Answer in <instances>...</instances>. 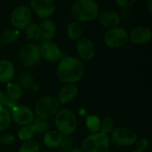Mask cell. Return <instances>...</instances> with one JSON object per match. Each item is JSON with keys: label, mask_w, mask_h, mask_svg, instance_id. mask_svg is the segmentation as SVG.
I'll return each mask as SVG.
<instances>
[{"label": "cell", "mask_w": 152, "mask_h": 152, "mask_svg": "<svg viewBox=\"0 0 152 152\" xmlns=\"http://www.w3.org/2000/svg\"><path fill=\"white\" fill-rule=\"evenodd\" d=\"M129 41L134 45H145L149 43L152 38V31L146 26H135L128 33Z\"/></svg>", "instance_id": "obj_13"}, {"label": "cell", "mask_w": 152, "mask_h": 152, "mask_svg": "<svg viewBox=\"0 0 152 152\" xmlns=\"http://www.w3.org/2000/svg\"><path fill=\"white\" fill-rule=\"evenodd\" d=\"M69 152H84L83 151V150L81 149V148H79V147H76V148H72L70 151Z\"/></svg>", "instance_id": "obj_37"}, {"label": "cell", "mask_w": 152, "mask_h": 152, "mask_svg": "<svg viewBox=\"0 0 152 152\" xmlns=\"http://www.w3.org/2000/svg\"><path fill=\"white\" fill-rule=\"evenodd\" d=\"M84 152H108L110 149V137L102 133L92 134L82 142Z\"/></svg>", "instance_id": "obj_4"}, {"label": "cell", "mask_w": 152, "mask_h": 152, "mask_svg": "<svg viewBox=\"0 0 152 152\" xmlns=\"http://www.w3.org/2000/svg\"><path fill=\"white\" fill-rule=\"evenodd\" d=\"M56 131L63 136L73 134L77 126V119L75 113L69 109H60L54 117Z\"/></svg>", "instance_id": "obj_3"}, {"label": "cell", "mask_w": 152, "mask_h": 152, "mask_svg": "<svg viewBox=\"0 0 152 152\" xmlns=\"http://www.w3.org/2000/svg\"><path fill=\"white\" fill-rule=\"evenodd\" d=\"M40 48V55L41 58L50 61V62H57L62 58V52L60 46L50 41V42H43Z\"/></svg>", "instance_id": "obj_12"}, {"label": "cell", "mask_w": 152, "mask_h": 152, "mask_svg": "<svg viewBox=\"0 0 152 152\" xmlns=\"http://www.w3.org/2000/svg\"><path fill=\"white\" fill-rule=\"evenodd\" d=\"M67 35L71 40H79L83 35V26L81 22L73 20L69 22L67 26Z\"/></svg>", "instance_id": "obj_20"}, {"label": "cell", "mask_w": 152, "mask_h": 152, "mask_svg": "<svg viewBox=\"0 0 152 152\" xmlns=\"http://www.w3.org/2000/svg\"><path fill=\"white\" fill-rule=\"evenodd\" d=\"M39 26L40 38L43 42H50L53 39L56 34V24L50 19L43 20Z\"/></svg>", "instance_id": "obj_17"}, {"label": "cell", "mask_w": 152, "mask_h": 152, "mask_svg": "<svg viewBox=\"0 0 152 152\" xmlns=\"http://www.w3.org/2000/svg\"><path fill=\"white\" fill-rule=\"evenodd\" d=\"M58 149H60L61 152L69 151L72 149V139H71V137L69 135V136H63L62 142Z\"/></svg>", "instance_id": "obj_31"}, {"label": "cell", "mask_w": 152, "mask_h": 152, "mask_svg": "<svg viewBox=\"0 0 152 152\" xmlns=\"http://www.w3.org/2000/svg\"><path fill=\"white\" fill-rule=\"evenodd\" d=\"M32 19L31 9L26 5L16 6L10 14V22L16 30L24 29Z\"/></svg>", "instance_id": "obj_9"}, {"label": "cell", "mask_w": 152, "mask_h": 152, "mask_svg": "<svg viewBox=\"0 0 152 152\" xmlns=\"http://www.w3.org/2000/svg\"><path fill=\"white\" fill-rule=\"evenodd\" d=\"M6 95L9 99L13 101H18L21 98L23 90L20 87L19 84H16L14 82H9L6 84Z\"/></svg>", "instance_id": "obj_21"}, {"label": "cell", "mask_w": 152, "mask_h": 152, "mask_svg": "<svg viewBox=\"0 0 152 152\" xmlns=\"http://www.w3.org/2000/svg\"><path fill=\"white\" fill-rule=\"evenodd\" d=\"M15 136L12 134H4L1 136V143L6 146L12 145L15 142Z\"/></svg>", "instance_id": "obj_33"}, {"label": "cell", "mask_w": 152, "mask_h": 152, "mask_svg": "<svg viewBox=\"0 0 152 152\" xmlns=\"http://www.w3.org/2000/svg\"><path fill=\"white\" fill-rule=\"evenodd\" d=\"M56 74L58 79L66 84H76L79 82L85 75V66L83 62L73 56H64L58 63Z\"/></svg>", "instance_id": "obj_1"}, {"label": "cell", "mask_w": 152, "mask_h": 152, "mask_svg": "<svg viewBox=\"0 0 152 152\" xmlns=\"http://www.w3.org/2000/svg\"><path fill=\"white\" fill-rule=\"evenodd\" d=\"M15 76V67L8 60H0V82L9 83Z\"/></svg>", "instance_id": "obj_18"}, {"label": "cell", "mask_w": 152, "mask_h": 152, "mask_svg": "<svg viewBox=\"0 0 152 152\" xmlns=\"http://www.w3.org/2000/svg\"><path fill=\"white\" fill-rule=\"evenodd\" d=\"M12 120L21 126L31 125L35 119L34 111L28 106L25 105H17L10 112Z\"/></svg>", "instance_id": "obj_10"}, {"label": "cell", "mask_w": 152, "mask_h": 152, "mask_svg": "<svg viewBox=\"0 0 152 152\" xmlns=\"http://www.w3.org/2000/svg\"><path fill=\"white\" fill-rule=\"evenodd\" d=\"M110 137V142L119 147H129L135 144L138 135L136 132L129 127H117L114 128Z\"/></svg>", "instance_id": "obj_5"}, {"label": "cell", "mask_w": 152, "mask_h": 152, "mask_svg": "<svg viewBox=\"0 0 152 152\" xmlns=\"http://www.w3.org/2000/svg\"><path fill=\"white\" fill-rule=\"evenodd\" d=\"M7 102H8V97L6 94L0 90V109H5Z\"/></svg>", "instance_id": "obj_35"}, {"label": "cell", "mask_w": 152, "mask_h": 152, "mask_svg": "<svg viewBox=\"0 0 152 152\" xmlns=\"http://www.w3.org/2000/svg\"><path fill=\"white\" fill-rule=\"evenodd\" d=\"M78 94V87L74 84H66L58 93V101L60 104H67L74 101Z\"/></svg>", "instance_id": "obj_16"}, {"label": "cell", "mask_w": 152, "mask_h": 152, "mask_svg": "<svg viewBox=\"0 0 152 152\" xmlns=\"http://www.w3.org/2000/svg\"><path fill=\"white\" fill-rule=\"evenodd\" d=\"M147 6H148V10L150 12H152V0H149L148 1V4H147Z\"/></svg>", "instance_id": "obj_38"}, {"label": "cell", "mask_w": 152, "mask_h": 152, "mask_svg": "<svg viewBox=\"0 0 152 152\" xmlns=\"http://www.w3.org/2000/svg\"><path fill=\"white\" fill-rule=\"evenodd\" d=\"M77 51L81 59L86 61L92 60L96 53L94 43L88 37H81L77 42Z\"/></svg>", "instance_id": "obj_14"}, {"label": "cell", "mask_w": 152, "mask_h": 152, "mask_svg": "<svg viewBox=\"0 0 152 152\" xmlns=\"http://www.w3.org/2000/svg\"><path fill=\"white\" fill-rule=\"evenodd\" d=\"M98 20L101 25L107 28H113L119 25L121 21L120 14L115 10H105L99 13Z\"/></svg>", "instance_id": "obj_15"}, {"label": "cell", "mask_w": 152, "mask_h": 152, "mask_svg": "<svg viewBox=\"0 0 152 152\" xmlns=\"http://www.w3.org/2000/svg\"><path fill=\"white\" fill-rule=\"evenodd\" d=\"M0 152H1V151H0Z\"/></svg>", "instance_id": "obj_41"}, {"label": "cell", "mask_w": 152, "mask_h": 152, "mask_svg": "<svg viewBox=\"0 0 152 152\" xmlns=\"http://www.w3.org/2000/svg\"><path fill=\"white\" fill-rule=\"evenodd\" d=\"M12 122L11 114L6 109H0V132L6 130Z\"/></svg>", "instance_id": "obj_27"}, {"label": "cell", "mask_w": 152, "mask_h": 152, "mask_svg": "<svg viewBox=\"0 0 152 152\" xmlns=\"http://www.w3.org/2000/svg\"><path fill=\"white\" fill-rule=\"evenodd\" d=\"M62 140L63 135L56 130L47 131L43 137L44 144L49 149H58L61 146Z\"/></svg>", "instance_id": "obj_19"}, {"label": "cell", "mask_w": 152, "mask_h": 152, "mask_svg": "<svg viewBox=\"0 0 152 152\" xmlns=\"http://www.w3.org/2000/svg\"><path fill=\"white\" fill-rule=\"evenodd\" d=\"M114 128V121L110 118H105L102 120H101V126L99 133L104 134L106 135H109V134L111 133V131Z\"/></svg>", "instance_id": "obj_30"}, {"label": "cell", "mask_w": 152, "mask_h": 152, "mask_svg": "<svg viewBox=\"0 0 152 152\" xmlns=\"http://www.w3.org/2000/svg\"><path fill=\"white\" fill-rule=\"evenodd\" d=\"M129 41L128 32L122 27H116L108 29L103 36V42L110 48H120L125 46Z\"/></svg>", "instance_id": "obj_7"}, {"label": "cell", "mask_w": 152, "mask_h": 152, "mask_svg": "<svg viewBox=\"0 0 152 152\" xmlns=\"http://www.w3.org/2000/svg\"><path fill=\"white\" fill-rule=\"evenodd\" d=\"M0 143H1V136H0Z\"/></svg>", "instance_id": "obj_40"}, {"label": "cell", "mask_w": 152, "mask_h": 152, "mask_svg": "<svg viewBox=\"0 0 152 152\" xmlns=\"http://www.w3.org/2000/svg\"><path fill=\"white\" fill-rule=\"evenodd\" d=\"M115 3L123 10H128L135 4V0H116Z\"/></svg>", "instance_id": "obj_34"}, {"label": "cell", "mask_w": 152, "mask_h": 152, "mask_svg": "<svg viewBox=\"0 0 152 152\" xmlns=\"http://www.w3.org/2000/svg\"><path fill=\"white\" fill-rule=\"evenodd\" d=\"M70 12L75 20L87 22L98 17L100 8L98 4L94 0H77L73 3Z\"/></svg>", "instance_id": "obj_2"}, {"label": "cell", "mask_w": 152, "mask_h": 152, "mask_svg": "<svg viewBox=\"0 0 152 152\" xmlns=\"http://www.w3.org/2000/svg\"><path fill=\"white\" fill-rule=\"evenodd\" d=\"M35 131L32 127L31 125H28V126H21L19 130H18V133H17V136L18 138L20 140V141H23V142H26V141H29V140H32L33 136L35 135Z\"/></svg>", "instance_id": "obj_26"}, {"label": "cell", "mask_w": 152, "mask_h": 152, "mask_svg": "<svg viewBox=\"0 0 152 152\" xmlns=\"http://www.w3.org/2000/svg\"><path fill=\"white\" fill-rule=\"evenodd\" d=\"M130 16H131V14H130V12H129L128 10H123V11L121 12L120 18L124 19V20H128V19L130 18Z\"/></svg>", "instance_id": "obj_36"}, {"label": "cell", "mask_w": 152, "mask_h": 152, "mask_svg": "<svg viewBox=\"0 0 152 152\" xmlns=\"http://www.w3.org/2000/svg\"><path fill=\"white\" fill-rule=\"evenodd\" d=\"M60 102L55 96L48 95L39 99L35 105V113L37 117L43 118H49L55 114L60 110Z\"/></svg>", "instance_id": "obj_6"}, {"label": "cell", "mask_w": 152, "mask_h": 152, "mask_svg": "<svg viewBox=\"0 0 152 152\" xmlns=\"http://www.w3.org/2000/svg\"><path fill=\"white\" fill-rule=\"evenodd\" d=\"M36 134H45L49 131L50 124L46 118H43L40 117H36L34 121L31 124Z\"/></svg>", "instance_id": "obj_23"}, {"label": "cell", "mask_w": 152, "mask_h": 152, "mask_svg": "<svg viewBox=\"0 0 152 152\" xmlns=\"http://www.w3.org/2000/svg\"><path fill=\"white\" fill-rule=\"evenodd\" d=\"M25 34L27 37L30 40L37 41L40 39V33H39V26L36 22H30L25 28Z\"/></svg>", "instance_id": "obj_25"}, {"label": "cell", "mask_w": 152, "mask_h": 152, "mask_svg": "<svg viewBox=\"0 0 152 152\" xmlns=\"http://www.w3.org/2000/svg\"><path fill=\"white\" fill-rule=\"evenodd\" d=\"M86 126L87 130L92 134H97L100 131L101 118L96 115H86Z\"/></svg>", "instance_id": "obj_22"}, {"label": "cell", "mask_w": 152, "mask_h": 152, "mask_svg": "<svg viewBox=\"0 0 152 152\" xmlns=\"http://www.w3.org/2000/svg\"><path fill=\"white\" fill-rule=\"evenodd\" d=\"M132 152H140V151H136V150H135V151H133Z\"/></svg>", "instance_id": "obj_39"}, {"label": "cell", "mask_w": 152, "mask_h": 152, "mask_svg": "<svg viewBox=\"0 0 152 152\" xmlns=\"http://www.w3.org/2000/svg\"><path fill=\"white\" fill-rule=\"evenodd\" d=\"M18 152H40V148L36 141L29 140L24 142L20 145Z\"/></svg>", "instance_id": "obj_28"}, {"label": "cell", "mask_w": 152, "mask_h": 152, "mask_svg": "<svg viewBox=\"0 0 152 152\" xmlns=\"http://www.w3.org/2000/svg\"><path fill=\"white\" fill-rule=\"evenodd\" d=\"M136 148L138 151L140 152H145L147 151V149L149 148V145H150V142L147 138L145 137H142L140 139H137L136 141Z\"/></svg>", "instance_id": "obj_32"}, {"label": "cell", "mask_w": 152, "mask_h": 152, "mask_svg": "<svg viewBox=\"0 0 152 152\" xmlns=\"http://www.w3.org/2000/svg\"><path fill=\"white\" fill-rule=\"evenodd\" d=\"M18 37H19V30L13 28L6 29L0 35V42L3 45H9L14 43L18 38Z\"/></svg>", "instance_id": "obj_24"}, {"label": "cell", "mask_w": 152, "mask_h": 152, "mask_svg": "<svg viewBox=\"0 0 152 152\" xmlns=\"http://www.w3.org/2000/svg\"><path fill=\"white\" fill-rule=\"evenodd\" d=\"M30 6L34 13L40 19H49L56 10V4L53 0H31Z\"/></svg>", "instance_id": "obj_11"}, {"label": "cell", "mask_w": 152, "mask_h": 152, "mask_svg": "<svg viewBox=\"0 0 152 152\" xmlns=\"http://www.w3.org/2000/svg\"><path fill=\"white\" fill-rule=\"evenodd\" d=\"M19 59L24 66L33 67L37 65L41 60L39 45L32 42L24 44L19 50Z\"/></svg>", "instance_id": "obj_8"}, {"label": "cell", "mask_w": 152, "mask_h": 152, "mask_svg": "<svg viewBox=\"0 0 152 152\" xmlns=\"http://www.w3.org/2000/svg\"><path fill=\"white\" fill-rule=\"evenodd\" d=\"M20 86L21 88H31L34 85V77L32 74L28 72H24L20 76Z\"/></svg>", "instance_id": "obj_29"}]
</instances>
